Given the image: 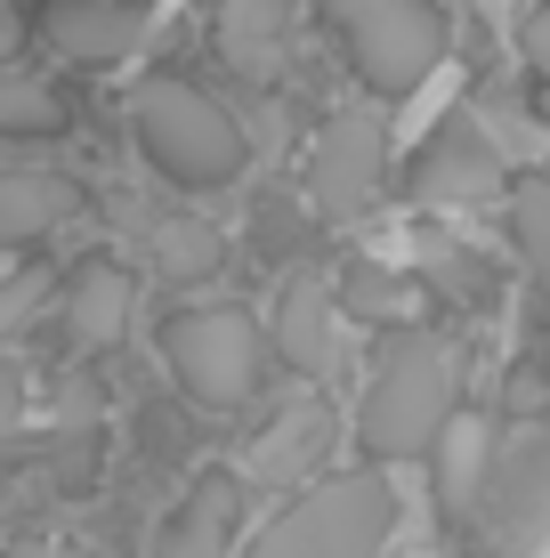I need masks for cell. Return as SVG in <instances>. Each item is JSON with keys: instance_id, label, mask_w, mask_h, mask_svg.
<instances>
[{"instance_id": "cell-1", "label": "cell", "mask_w": 550, "mask_h": 558, "mask_svg": "<svg viewBox=\"0 0 550 558\" xmlns=\"http://www.w3.org/2000/svg\"><path fill=\"white\" fill-rule=\"evenodd\" d=\"M122 122H130V138H138V154L179 195H219V186H235L243 162H252L243 122L203 82H186V73H138L130 98H122Z\"/></svg>"}, {"instance_id": "cell-2", "label": "cell", "mask_w": 550, "mask_h": 558, "mask_svg": "<svg viewBox=\"0 0 550 558\" xmlns=\"http://www.w3.org/2000/svg\"><path fill=\"white\" fill-rule=\"evenodd\" d=\"M453 413V340L429 332V324H389L381 356H372L365 373V397H356V446L365 461H421L438 446Z\"/></svg>"}, {"instance_id": "cell-3", "label": "cell", "mask_w": 550, "mask_h": 558, "mask_svg": "<svg viewBox=\"0 0 550 558\" xmlns=\"http://www.w3.org/2000/svg\"><path fill=\"white\" fill-rule=\"evenodd\" d=\"M162 364L179 380V397L195 413H243L268 380V324L235 300H203V307H170L162 316Z\"/></svg>"}, {"instance_id": "cell-4", "label": "cell", "mask_w": 550, "mask_h": 558, "mask_svg": "<svg viewBox=\"0 0 550 558\" xmlns=\"http://www.w3.org/2000/svg\"><path fill=\"white\" fill-rule=\"evenodd\" d=\"M396 534V486L372 470L316 477L308 494H292L268 526H259L252 558H381Z\"/></svg>"}, {"instance_id": "cell-5", "label": "cell", "mask_w": 550, "mask_h": 558, "mask_svg": "<svg viewBox=\"0 0 550 558\" xmlns=\"http://www.w3.org/2000/svg\"><path fill=\"white\" fill-rule=\"evenodd\" d=\"M316 16L372 98H413L445 65V41H453L438 0H316Z\"/></svg>"}, {"instance_id": "cell-6", "label": "cell", "mask_w": 550, "mask_h": 558, "mask_svg": "<svg viewBox=\"0 0 550 558\" xmlns=\"http://www.w3.org/2000/svg\"><path fill=\"white\" fill-rule=\"evenodd\" d=\"M510 195V162L469 113H445L405 162V203L429 219H469V210H494Z\"/></svg>"}, {"instance_id": "cell-7", "label": "cell", "mask_w": 550, "mask_h": 558, "mask_svg": "<svg viewBox=\"0 0 550 558\" xmlns=\"http://www.w3.org/2000/svg\"><path fill=\"white\" fill-rule=\"evenodd\" d=\"M478 526H494L502 550H526L550 534V429L526 437H494V461H486V486H478Z\"/></svg>"}, {"instance_id": "cell-8", "label": "cell", "mask_w": 550, "mask_h": 558, "mask_svg": "<svg viewBox=\"0 0 550 558\" xmlns=\"http://www.w3.org/2000/svg\"><path fill=\"white\" fill-rule=\"evenodd\" d=\"M381 170H389L381 113H332L316 154H308V195L325 203L332 219H349V210H365L372 195H381Z\"/></svg>"}, {"instance_id": "cell-9", "label": "cell", "mask_w": 550, "mask_h": 558, "mask_svg": "<svg viewBox=\"0 0 550 558\" xmlns=\"http://www.w3.org/2000/svg\"><path fill=\"white\" fill-rule=\"evenodd\" d=\"M155 33L146 0H41V49L65 65H122Z\"/></svg>"}, {"instance_id": "cell-10", "label": "cell", "mask_w": 550, "mask_h": 558, "mask_svg": "<svg viewBox=\"0 0 550 558\" xmlns=\"http://www.w3.org/2000/svg\"><path fill=\"white\" fill-rule=\"evenodd\" d=\"M340 300H332V276H292L283 283V300H276V316H268V349L292 364L300 380H325L332 364H340Z\"/></svg>"}, {"instance_id": "cell-11", "label": "cell", "mask_w": 550, "mask_h": 558, "mask_svg": "<svg viewBox=\"0 0 550 558\" xmlns=\"http://www.w3.org/2000/svg\"><path fill=\"white\" fill-rule=\"evenodd\" d=\"M130 267L122 259H82L65 283H57V340H65L73 356H98L122 340V324H130Z\"/></svg>"}, {"instance_id": "cell-12", "label": "cell", "mask_w": 550, "mask_h": 558, "mask_svg": "<svg viewBox=\"0 0 550 558\" xmlns=\"http://www.w3.org/2000/svg\"><path fill=\"white\" fill-rule=\"evenodd\" d=\"M235 534H243V477H195L186 486V502L162 518V534H155V558H227L235 550Z\"/></svg>"}, {"instance_id": "cell-13", "label": "cell", "mask_w": 550, "mask_h": 558, "mask_svg": "<svg viewBox=\"0 0 550 558\" xmlns=\"http://www.w3.org/2000/svg\"><path fill=\"white\" fill-rule=\"evenodd\" d=\"M219 57L252 82H276L292 65V9L283 0H219V25H211Z\"/></svg>"}, {"instance_id": "cell-14", "label": "cell", "mask_w": 550, "mask_h": 558, "mask_svg": "<svg viewBox=\"0 0 550 558\" xmlns=\"http://www.w3.org/2000/svg\"><path fill=\"white\" fill-rule=\"evenodd\" d=\"M494 421L486 413H462L453 405L445 413V429H438V446H429L421 461L438 470V502H445V518H469L478 510V486H486V461H494Z\"/></svg>"}, {"instance_id": "cell-15", "label": "cell", "mask_w": 550, "mask_h": 558, "mask_svg": "<svg viewBox=\"0 0 550 558\" xmlns=\"http://www.w3.org/2000/svg\"><path fill=\"white\" fill-rule=\"evenodd\" d=\"M73 203H82V186L57 179V170H0V252L57 235L73 219Z\"/></svg>"}, {"instance_id": "cell-16", "label": "cell", "mask_w": 550, "mask_h": 558, "mask_svg": "<svg viewBox=\"0 0 550 558\" xmlns=\"http://www.w3.org/2000/svg\"><path fill=\"white\" fill-rule=\"evenodd\" d=\"M332 300H340V316L349 324H405V307H413V283H405V267H389V259H349L340 267V283H332Z\"/></svg>"}, {"instance_id": "cell-17", "label": "cell", "mask_w": 550, "mask_h": 558, "mask_svg": "<svg viewBox=\"0 0 550 558\" xmlns=\"http://www.w3.org/2000/svg\"><path fill=\"white\" fill-rule=\"evenodd\" d=\"M510 243H518L526 276L550 292V179H510Z\"/></svg>"}, {"instance_id": "cell-18", "label": "cell", "mask_w": 550, "mask_h": 558, "mask_svg": "<svg viewBox=\"0 0 550 558\" xmlns=\"http://www.w3.org/2000/svg\"><path fill=\"white\" fill-rule=\"evenodd\" d=\"M0 130H9V138H57V130H65V98H57L49 82H0Z\"/></svg>"}, {"instance_id": "cell-19", "label": "cell", "mask_w": 550, "mask_h": 558, "mask_svg": "<svg viewBox=\"0 0 550 558\" xmlns=\"http://www.w3.org/2000/svg\"><path fill=\"white\" fill-rule=\"evenodd\" d=\"M211 259H219V235L203 219H162L155 227V267L162 276H203Z\"/></svg>"}, {"instance_id": "cell-20", "label": "cell", "mask_w": 550, "mask_h": 558, "mask_svg": "<svg viewBox=\"0 0 550 558\" xmlns=\"http://www.w3.org/2000/svg\"><path fill=\"white\" fill-rule=\"evenodd\" d=\"M518 49H526V73H535V82L550 89V0H542V9L518 25Z\"/></svg>"}, {"instance_id": "cell-21", "label": "cell", "mask_w": 550, "mask_h": 558, "mask_svg": "<svg viewBox=\"0 0 550 558\" xmlns=\"http://www.w3.org/2000/svg\"><path fill=\"white\" fill-rule=\"evenodd\" d=\"M16 558H89V550H65V543H33V550H16Z\"/></svg>"}, {"instance_id": "cell-22", "label": "cell", "mask_w": 550, "mask_h": 558, "mask_svg": "<svg viewBox=\"0 0 550 558\" xmlns=\"http://www.w3.org/2000/svg\"><path fill=\"white\" fill-rule=\"evenodd\" d=\"M542 113H550V106H542Z\"/></svg>"}]
</instances>
